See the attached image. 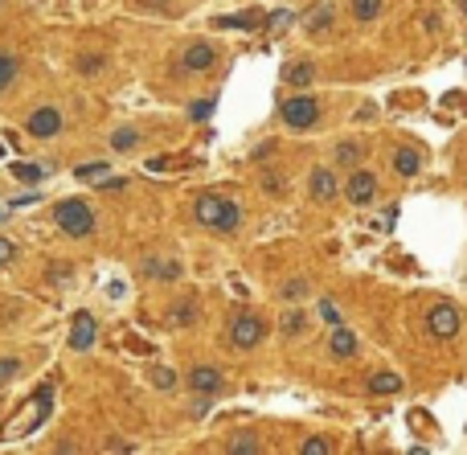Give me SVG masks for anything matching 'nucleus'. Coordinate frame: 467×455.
<instances>
[{
	"label": "nucleus",
	"mask_w": 467,
	"mask_h": 455,
	"mask_svg": "<svg viewBox=\"0 0 467 455\" xmlns=\"http://www.w3.org/2000/svg\"><path fill=\"white\" fill-rule=\"evenodd\" d=\"M213 62H217V49H213L210 41H193V46H185V53H181V70H188V74L213 70Z\"/></svg>",
	"instance_id": "8"
},
{
	"label": "nucleus",
	"mask_w": 467,
	"mask_h": 455,
	"mask_svg": "<svg viewBox=\"0 0 467 455\" xmlns=\"http://www.w3.org/2000/svg\"><path fill=\"white\" fill-rule=\"evenodd\" d=\"M222 382H226V378H222V369H213V365H193V373H188V390H193V394H205V398L217 394Z\"/></svg>",
	"instance_id": "10"
},
{
	"label": "nucleus",
	"mask_w": 467,
	"mask_h": 455,
	"mask_svg": "<svg viewBox=\"0 0 467 455\" xmlns=\"http://www.w3.org/2000/svg\"><path fill=\"white\" fill-rule=\"evenodd\" d=\"M94 336H98V324H94V316L87 308L82 312H74V320H70V349L74 353H87L94 345Z\"/></svg>",
	"instance_id": "7"
},
{
	"label": "nucleus",
	"mask_w": 467,
	"mask_h": 455,
	"mask_svg": "<svg viewBox=\"0 0 467 455\" xmlns=\"http://www.w3.org/2000/svg\"><path fill=\"white\" fill-rule=\"evenodd\" d=\"M369 390H373V394H397V390H402V373L381 369V373H373V378H369Z\"/></svg>",
	"instance_id": "16"
},
{
	"label": "nucleus",
	"mask_w": 467,
	"mask_h": 455,
	"mask_svg": "<svg viewBox=\"0 0 467 455\" xmlns=\"http://www.w3.org/2000/svg\"><path fill=\"white\" fill-rule=\"evenodd\" d=\"M13 177H17L21 185H37V181H41V165H13Z\"/></svg>",
	"instance_id": "24"
},
{
	"label": "nucleus",
	"mask_w": 467,
	"mask_h": 455,
	"mask_svg": "<svg viewBox=\"0 0 467 455\" xmlns=\"http://www.w3.org/2000/svg\"><path fill=\"white\" fill-rule=\"evenodd\" d=\"M136 144H140V132H136V127H119L115 136H111V148H115V152H132Z\"/></svg>",
	"instance_id": "21"
},
{
	"label": "nucleus",
	"mask_w": 467,
	"mask_h": 455,
	"mask_svg": "<svg viewBox=\"0 0 467 455\" xmlns=\"http://www.w3.org/2000/svg\"><path fill=\"white\" fill-rule=\"evenodd\" d=\"M345 197H349L352 205H369L377 197V177L369 172V168H357L349 177V185H345Z\"/></svg>",
	"instance_id": "9"
},
{
	"label": "nucleus",
	"mask_w": 467,
	"mask_h": 455,
	"mask_svg": "<svg viewBox=\"0 0 467 455\" xmlns=\"http://www.w3.org/2000/svg\"><path fill=\"white\" fill-rule=\"evenodd\" d=\"M283 78H287L291 86H300V91H307V86L316 82V66H312V62H291V66L283 70Z\"/></svg>",
	"instance_id": "14"
},
{
	"label": "nucleus",
	"mask_w": 467,
	"mask_h": 455,
	"mask_svg": "<svg viewBox=\"0 0 467 455\" xmlns=\"http://www.w3.org/2000/svg\"><path fill=\"white\" fill-rule=\"evenodd\" d=\"M226 451H230V455H258V451H262V443H258L255 435H238L234 443H226Z\"/></svg>",
	"instance_id": "20"
},
{
	"label": "nucleus",
	"mask_w": 467,
	"mask_h": 455,
	"mask_svg": "<svg viewBox=\"0 0 467 455\" xmlns=\"http://www.w3.org/2000/svg\"><path fill=\"white\" fill-rule=\"evenodd\" d=\"M304 324H307V316L300 308H287V312H283V320H279L283 336H300V333H304Z\"/></svg>",
	"instance_id": "18"
},
{
	"label": "nucleus",
	"mask_w": 467,
	"mask_h": 455,
	"mask_svg": "<svg viewBox=\"0 0 467 455\" xmlns=\"http://www.w3.org/2000/svg\"><path fill=\"white\" fill-rule=\"evenodd\" d=\"M381 13V0H352V17L357 21H373Z\"/></svg>",
	"instance_id": "22"
},
{
	"label": "nucleus",
	"mask_w": 467,
	"mask_h": 455,
	"mask_svg": "<svg viewBox=\"0 0 467 455\" xmlns=\"http://www.w3.org/2000/svg\"><path fill=\"white\" fill-rule=\"evenodd\" d=\"M418 168H422V156L414 152V148H397L394 152V172L397 177H418Z\"/></svg>",
	"instance_id": "13"
},
{
	"label": "nucleus",
	"mask_w": 467,
	"mask_h": 455,
	"mask_svg": "<svg viewBox=\"0 0 467 455\" xmlns=\"http://www.w3.org/2000/svg\"><path fill=\"white\" fill-rule=\"evenodd\" d=\"M193 217L210 230H222V234H234L242 226V210L234 205L230 197H217V193H201L193 201Z\"/></svg>",
	"instance_id": "1"
},
{
	"label": "nucleus",
	"mask_w": 467,
	"mask_h": 455,
	"mask_svg": "<svg viewBox=\"0 0 467 455\" xmlns=\"http://www.w3.org/2000/svg\"><path fill=\"white\" fill-rule=\"evenodd\" d=\"M328 353H332V357H352V353H357V336H352L349 328L336 324L332 336H328Z\"/></svg>",
	"instance_id": "12"
},
{
	"label": "nucleus",
	"mask_w": 467,
	"mask_h": 455,
	"mask_svg": "<svg viewBox=\"0 0 467 455\" xmlns=\"http://www.w3.org/2000/svg\"><path fill=\"white\" fill-rule=\"evenodd\" d=\"M304 291H307V283H304V279H291V283L283 288V295H287V300H300Z\"/></svg>",
	"instance_id": "34"
},
{
	"label": "nucleus",
	"mask_w": 467,
	"mask_h": 455,
	"mask_svg": "<svg viewBox=\"0 0 467 455\" xmlns=\"http://www.w3.org/2000/svg\"><path fill=\"white\" fill-rule=\"evenodd\" d=\"M459 308L455 304H435V308L426 312V333L435 336V340H451V336L459 333Z\"/></svg>",
	"instance_id": "5"
},
{
	"label": "nucleus",
	"mask_w": 467,
	"mask_h": 455,
	"mask_svg": "<svg viewBox=\"0 0 467 455\" xmlns=\"http://www.w3.org/2000/svg\"><path fill=\"white\" fill-rule=\"evenodd\" d=\"M25 132H29V136H37V140L58 136V132H62V111H58V107H37V111H29Z\"/></svg>",
	"instance_id": "6"
},
{
	"label": "nucleus",
	"mask_w": 467,
	"mask_h": 455,
	"mask_svg": "<svg viewBox=\"0 0 467 455\" xmlns=\"http://www.w3.org/2000/svg\"><path fill=\"white\" fill-rule=\"evenodd\" d=\"M143 271H148L152 279H177V275H181L177 263H143Z\"/></svg>",
	"instance_id": "25"
},
{
	"label": "nucleus",
	"mask_w": 467,
	"mask_h": 455,
	"mask_svg": "<svg viewBox=\"0 0 467 455\" xmlns=\"http://www.w3.org/2000/svg\"><path fill=\"white\" fill-rule=\"evenodd\" d=\"M152 385H156V390H172V385H177V373H172V369H152Z\"/></svg>",
	"instance_id": "31"
},
{
	"label": "nucleus",
	"mask_w": 467,
	"mask_h": 455,
	"mask_svg": "<svg viewBox=\"0 0 467 455\" xmlns=\"http://www.w3.org/2000/svg\"><path fill=\"white\" fill-rule=\"evenodd\" d=\"M13 255H17V246H13V242H8L4 234H0V267H8V263H13Z\"/></svg>",
	"instance_id": "33"
},
{
	"label": "nucleus",
	"mask_w": 467,
	"mask_h": 455,
	"mask_svg": "<svg viewBox=\"0 0 467 455\" xmlns=\"http://www.w3.org/2000/svg\"><path fill=\"white\" fill-rule=\"evenodd\" d=\"M222 29H250V25H258V13H246V17H222Z\"/></svg>",
	"instance_id": "29"
},
{
	"label": "nucleus",
	"mask_w": 467,
	"mask_h": 455,
	"mask_svg": "<svg viewBox=\"0 0 467 455\" xmlns=\"http://www.w3.org/2000/svg\"><path fill=\"white\" fill-rule=\"evenodd\" d=\"M74 177H78V181H94V185H98V181L107 177V165H78V168H74Z\"/></svg>",
	"instance_id": "27"
},
{
	"label": "nucleus",
	"mask_w": 467,
	"mask_h": 455,
	"mask_svg": "<svg viewBox=\"0 0 467 455\" xmlns=\"http://www.w3.org/2000/svg\"><path fill=\"white\" fill-rule=\"evenodd\" d=\"M332 17H336V8H332V4H320V8L307 17V33H312V37H320L328 25H332Z\"/></svg>",
	"instance_id": "17"
},
{
	"label": "nucleus",
	"mask_w": 467,
	"mask_h": 455,
	"mask_svg": "<svg viewBox=\"0 0 467 455\" xmlns=\"http://www.w3.org/2000/svg\"><path fill=\"white\" fill-rule=\"evenodd\" d=\"M287 25H291V13H275V17H271V33H283Z\"/></svg>",
	"instance_id": "36"
},
{
	"label": "nucleus",
	"mask_w": 467,
	"mask_h": 455,
	"mask_svg": "<svg viewBox=\"0 0 467 455\" xmlns=\"http://www.w3.org/2000/svg\"><path fill=\"white\" fill-rule=\"evenodd\" d=\"M17 373H21V361H17V357L0 361V382H8V378H17Z\"/></svg>",
	"instance_id": "32"
},
{
	"label": "nucleus",
	"mask_w": 467,
	"mask_h": 455,
	"mask_svg": "<svg viewBox=\"0 0 467 455\" xmlns=\"http://www.w3.org/2000/svg\"><path fill=\"white\" fill-rule=\"evenodd\" d=\"M328 451H332V443H328V439H320V435L300 443V455H328Z\"/></svg>",
	"instance_id": "28"
},
{
	"label": "nucleus",
	"mask_w": 467,
	"mask_h": 455,
	"mask_svg": "<svg viewBox=\"0 0 467 455\" xmlns=\"http://www.w3.org/2000/svg\"><path fill=\"white\" fill-rule=\"evenodd\" d=\"M168 320H172V324H181V328H185V324H193V320H197V304H193V300H181V304H172Z\"/></svg>",
	"instance_id": "19"
},
{
	"label": "nucleus",
	"mask_w": 467,
	"mask_h": 455,
	"mask_svg": "<svg viewBox=\"0 0 467 455\" xmlns=\"http://www.w3.org/2000/svg\"><path fill=\"white\" fill-rule=\"evenodd\" d=\"M53 222L62 226V234H70V238H91L94 234V210L87 201H58V210H53Z\"/></svg>",
	"instance_id": "2"
},
{
	"label": "nucleus",
	"mask_w": 467,
	"mask_h": 455,
	"mask_svg": "<svg viewBox=\"0 0 467 455\" xmlns=\"http://www.w3.org/2000/svg\"><path fill=\"white\" fill-rule=\"evenodd\" d=\"M213 107H217L213 98H197V103L188 107V120H193V123H205V120L213 115Z\"/></svg>",
	"instance_id": "26"
},
{
	"label": "nucleus",
	"mask_w": 467,
	"mask_h": 455,
	"mask_svg": "<svg viewBox=\"0 0 467 455\" xmlns=\"http://www.w3.org/2000/svg\"><path fill=\"white\" fill-rule=\"evenodd\" d=\"M78 70H82V74L103 70V58H91V53H87V58H78Z\"/></svg>",
	"instance_id": "35"
},
{
	"label": "nucleus",
	"mask_w": 467,
	"mask_h": 455,
	"mask_svg": "<svg viewBox=\"0 0 467 455\" xmlns=\"http://www.w3.org/2000/svg\"><path fill=\"white\" fill-rule=\"evenodd\" d=\"M320 320H324V324H332V328H336V324H340V308H336V304H332V300H320Z\"/></svg>",
	"instance_id": "30"
},
{
	"label": "nucleus",
	"mask_w": 467,
	"mask_h": 455,
	"mask_svg": "<svg viewBox=\"0 0 467 455\" xmlns=\"http://www.w3.org/2000/svg\"><path fill=\"white\" fill-rule=\"evenodd\" d=\"M17 74H21V62H17V53L13 49H0V95L17 82Z\"/></svg>",
	"instance_id": "15"
},
{
	"label": "nucleus",
	"mask_w": 467,
	"mask_h": 455,
	"mask_svg": "<svg viewBox=\"0 0 467 455\" xmlns=\"http://www.w3.org/2000/svg\"><path fill=\"white\" fill-rule=\"evenodd\" d=\"M361 152H365V148L357 144V140H349V144H336V165H357V160H361Z\"/></svg>",
	"instance_id": "23"
},
{
	"label": "nucleus",
	"mask_w": 467,
	"mask_h": 455,
	"mask_svg": "<svg viewBox=\"0 0 467 455\" xmlns=\"http://www.w3.org/2000/svg\"><path fill=\"white\" fill-rule=\"evenodd\" d=\"M279 115L287 127H295V132H307V127H316V120H320V103L312 95H295V98H287L279 107Z\"/></svg>",
	"instance_id": "4"
},
{
	"label": "nucleus",
	"mask_w": 467,
	"mask_h": 455,
	"mask_svg": "<svg viewBox=\"0 0 467 455\" xmlns=\"http://www.w3.org/2000/svg\"><path fill=\"white\" fill-rule=\"evenodd\" d=\"M336 193H340L336 172H332V168H312V197H316V201H332Z\"/></svg>",
	"instance_id": "11"
},
{
	"label": "nucleus",
	"mask_w": 467,
	"mask_h": 455,
	"mask_svg": "<svg viewBox=\"0 0 467 455\" xmlns=\"http://www.w3.org/2000/svg\"><path fill=\"white\" fill-rule=\"evenodd\" d=\"M459 8H463V17H467V0H459Z\"/></svg>",
	"instance_id": "37"
},
{
	"label": "nucleus",
	"mask_w": 467,
	"mask_h": 455,
	"mask_svg": "<svg viewBox=\"0 0 467 455\" xmlns=\"http://www.w3.org/2000/svg\"><path fill=\"white\" fill-rule=\"evenodd\" d=\"M267 340V320L262 316H255V312H238L234 316V324H230V345L234 349H258Z\"/></svg>",
	"instance_id": "3"
}]
</instances>
